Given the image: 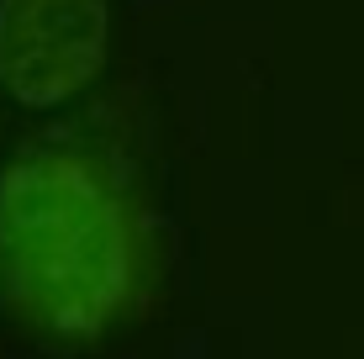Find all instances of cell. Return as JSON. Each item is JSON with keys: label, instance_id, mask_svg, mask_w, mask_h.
Returning <instances> with one entry per match:
<instances>
[{"label": "cell", "instance_id": "obj_1", "mask_svg": "<svg viewBox=\"0 0 364 359\" xmlns=\"http://www.w3.org/2000/svg\"><path fill=\"white\" fill-rule=\"evenodd\" d=\"M143 275V227L122 185L74 148L0 169V296L48 338H95Z\"/></svg>", "mask_w": 364, "mask_h": 359}, {"label": "cell", "instance_id": "obj_2", "mask_svg": "<svg viewBox=\"0 0 364 359\" xmlns=\"http://www.w3.org/2000/svg\"><path fill=\"white\" fill-rule=\"evenodd\" d=\"M111 48L106 0H0V90L27 111L64 106Z\"/></svg>", "mask_w": 364, "mask_h": 359}]
</instances>
